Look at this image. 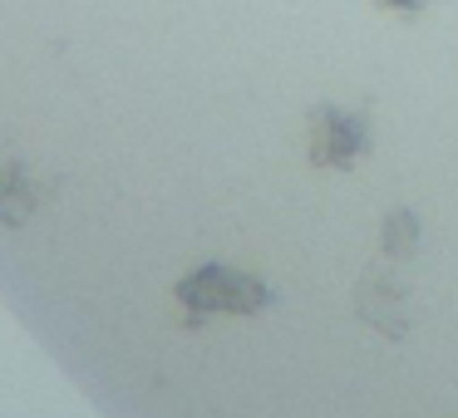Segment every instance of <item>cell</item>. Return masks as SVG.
<instances>
[{
	"instance_id": "1",
	"label": "cell",
	"mask_w": 458,
	"mask_h": 418,
	"mask_svg": "<svg viewBox=\"0 0 458 418\" xmlns=\"http://www.w3.org/2000/svg\"><path fill=\"white\" fill-rule=\"evenodd\" d=\"M276 286L261 271L232 266V261H202L173 280V305L188 330H202L212 320H251L276 305Z\"/></svg>"
},
{
	"instance_id": "2",
	"label": "cell",
	"mask_w": 458,
	"mask_h": 418,
	"mask_svg": "<svg viewBox=\"0 0 458 418\" xmlns=\"http://www.w3.org/2000/svg\"><path fill=\"white\" fill-rule=\"evenodd\" d=\"M375 153V119L355 104H310L306 109V163L320 172H355Z\"/></svg>"
},
{
	"instance_id": "3",
	"label": "cell",
	"mask_w": 458,
	"mask_h": 418,
	"mask_svg": "<svg viewBox=\"0 0 458 418\" xmlns=\"http://www.w3.org/2000/svg\"><path fill=\"white\" fill-rule=\"evenodd\" d=\"M350 310L365 330H375L379 339L399 345L414 330V296H409V280L394 271V261L379 256V266H365V276L350 286Z\"/></svg>"
},
{
	"instance_id": "4",
	"label": "cell",
	"mask_w": 458,
	"mask_h": 418,
	"mask_svg": "<svg viewBox=\"0 0 458 418\" xmlns=\"http://www.w3.org/2000/svg\"><path fill=\"white\" fill-rule=\"evenodd\" d=\"M64 182L30 163L25 153L0 148V231H25L60 202Z\"/></svg>"
},
{
	"instance_id": "5",
	"label": "cell",
	"mask_w": 458,
	"mask_h": 418,
	"mask_svg": "<svg viewBox=\"0 0 458 418\" xmlns=\"http://www.w3.org/2000/svg\"><path fill=\"white\" fill-rule=\"evenodd\" d=\"M419 247H424V217L414 207H404V202L389 207L379 217V256L394 261V266H409L419 256Z\"/></svg>"
},
{
	"instance_id": "6",
	"label": "cell",
	"mask_w": 458,
	"mask_h": 418,
	"mask_svg": "<svg viewBox=\"0 0 458 418\" xmlns=\"http://www.w3.org/2000/svg\"><path fill=\"white\" fill-rule=\"evenodd\" d=\"M375 11H385V15H399V21H419V15L428 11V5H438V0H369Z\"/></svg>"
}]
</instances>
